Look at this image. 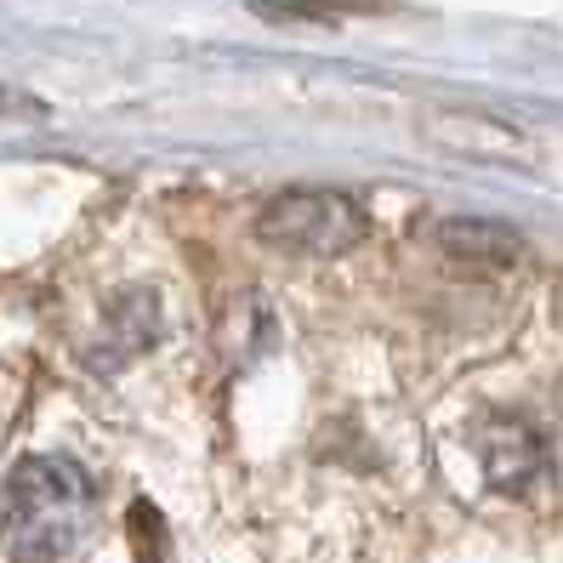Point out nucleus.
Returning <instances> with one entry per match:
<instances>
[{
	"mask_svg": "<svg viewBox=\"0 0 563 563\" xmlns=\"http://www.w3.org/2000/svg\"><path fill=\"white\" fill-rule=\"evenodd\" d=\"M97 489L63 455H29L0 489V547L12 563H63L91 529Z\"/></svg>",
	"mask_w": 563,
	"mask_h": 563,
	"instance_id": "f257e3e1",
	"label": "nucleus"
},
{
	"mask_svg": "<svg viewBox=\"0 0 563 563\" xmlns=\"http://www.w3.org/2000/svg\"><path fill=\"white\" fill-rule=\"evenodd\" d=\"M256 234L274 251H296V256H336L353 251L371 234V211L353 194H330V188H290L274 194L256 217Z\"/></svg>",
	"mask_w": 563,
	"mask_h": 563,
	"instance_id": "f03ea898",
	"label": "nucleus"
},
{
	"mask_svg": "<svg viewBox=\"0 0 563 563\" xmlns=\"http://www.w3.org/2000/svg\"><path fill=\"white\" fill-rule=\"evenodd\" d=\"M478 450H484L489 484H501V489H523L529 478L547 467V439L536 433V427H523V421L489 427V433L478 439Z\"/></svg>",
	"mask_w": 563,
	"mask_h": 563,
	"instance_id": "7ed1b4c3",
	"label": "nucleus"
},
{
	"mask_svg": "<svg viewBox=\"0 0 563 563\" xmlns=\"http://www.w3.org/2000/svg\"><path fill=\"white\" fill-rule=\"evenodd\" d=\"M439 245L461 262H512L523 251L518 228L507 222H484V217H450L439 222Z\"/></svg>",
	"mask_w": 563,
	"mask_h": 563,
	"instance_id": "20e7f679",
	"label": "nucleus"
},
{
	"mask_svg": "<svg viewBox=\"0 0 563 563\" xmlns=\"http://www.w3.org/2000/svg\"><path fill=\"white\" fill-rule=\"evenodd\" d=\"M131 541H137V558L165 563V523H159V512H154L148 501L131 507Z\"/></svg>",
	"mask_w": 563,
	"mask_h": 563,
	"instance_id": "39448f33",
	"label": "nucleus"
},
{
	"mask_svg": "<svg viewBox=\"0 0 563 563\" xmlns=\"http://www.w3.org/2000/svg\"><path fill=\"white\" fill-rule=\"evenodd\" d=\"M558 416H563V399H558Z\"/></svg>",
	"mask_w": 563,
	"mask_h": 563,
	"instance_id": "423d86ee",
	"label": "nucleus"
}]
</instances>
